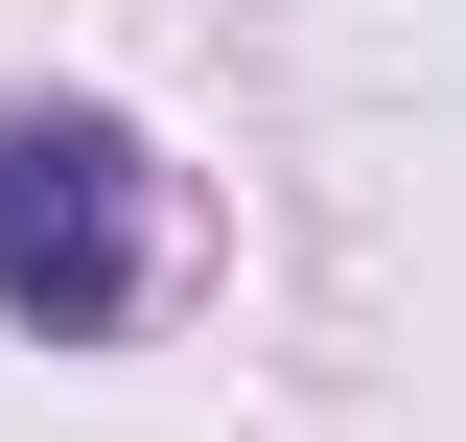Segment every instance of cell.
<instances>
[{"label":"cell","mask_w":466,"mask_h":442,"mask_svg":"<svg viewBox=\"0 0 466 442\" xmlns=\"http://www.w3.org/2000/svg\"><path fill=\"white\" fill-rule=\"evenodd\" d=\"M164 303V140L94 94H0V326L116 349Z\"/></svg>","instance_id":"cell-1"}]
</instances>
